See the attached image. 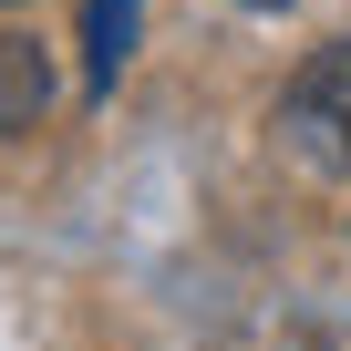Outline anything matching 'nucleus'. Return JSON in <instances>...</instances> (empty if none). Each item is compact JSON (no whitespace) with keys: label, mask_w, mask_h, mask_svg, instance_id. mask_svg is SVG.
Returning a JSON list of instances; mask_svg holds the SVG:
<instances>
[{"label":"nucleus","mask_w":351,"mask_h":351,"mask_svg":"<svg viewBox=\"0 0 351 351\" xmlns=\"http://www.w3.org/2000/svg\"><path fill=\"white\" fill-rule=\"evenodd\" d=\"M279 124H289V145H300L320 176H351V42H320V52L289 73Z\"/></svg>","instance_id":"obj_1"},{"label":"nucleus","mask_w":351,"mask_h":351,"mask_svg":"<svg viewBox=\"0 0 351 351\" xmlns=\"http://www.w3.org/2000/svg\"><path fill=\"white\" fill-rule=\"evenodd\" d=\"M52 114V52L32 32H0V134H32Z\"/></svg>","instance_id":"obj_2"},{"label":"nucleus","mask_w":351,"mask_h":351,"mask_svg":"<svg viewBox=\"0 0 351 351\" xmlns=\"http://www.w3.org/2000/svg\"><path fill=\"white\" fill-rule=\"evenodd\" d=\"M124 52H134V0H83V83L93 93H114Z\"/></svg>","instance_id":"obj_3"},{"label":"nucleus","mask_w":351,"mask_h":351,"mask_svg":"<svg viewBox=\"0 0 351 351\" xmlns=\"http://www.w3.org/2000/svg\"><path fill=\"white\" fill-rule=\"evenodd\" d=\"M248 11H279V0H248Z\"/></svg>","instance_id":"obj_4"},{"label":"nucleus","mask_w":351,"mask_h":351,"mask_svg":"<svg viewBox=\"0 0 351 351\" xmlns=\"http://www.w3.org/2000/svg\"><path fill=\"white\" fill-rule=\"evenodd\" d=\"M0 11H11V0H0Z\"/></svg>","instance_id":"obj_5"}]
</instances>
